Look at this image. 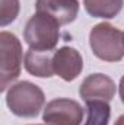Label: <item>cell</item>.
<instances>
[{
	"label": "cell",
	"instance_id": "11",
	"mask_svg": "<svg viewBox=\"0 0 124 125\" xmlns=\"http://www.w3.org/2000/svg\"><path fill=\"white\" fill-rule=\"evenodd\" d=\"M88 119L85 125H108L111 108L108 102L104 100H89L86 102Z\"/></svg>",
	"mask_w": 124,
	"mask_h": 125
},
{
	"label": "cell",
	"instance_id": "7",
	"mask_svg": "<svg viewBox=\"0 0 124 125\" xmlns=\"http://www.w3.org/2000/svg\"><path fill=\"white\" fill-rule=\"evenodd\" d=\"M79 94L85 102L89 100L110 102L115 94V83L105 74L101 73L91 74L82 82L79 87Z\"/></svg>",
	"mask_w": 124,
	"mask_h": 125
},
{
	"label": "cell",
	"instance_id": "12",
	"mask_svg": "<svg viewBox=\"0 0 124 125\" xmlns=\"http://www.w3.org/2000/svg\"><path fill=\"white\" fill-rule=\"evenodd\" d=\"M19 13V0H0V25L6 26L16 19Z\"/></svg>",
	"mask_w": 124,
	"mask_h": 125
},
{
	"label": "cell",
	"instance_id": "14",
	"mask_svg": "<svg viewBox=\"0 0 124 125\" xmlns=\"http://www.w3.org/2000/svg\"><path fill=\"white\" fill-rule=\"evenodd\" d=\"M114 125H124V115H121V116L115 121V124Z\"/></svg>",
	"mask_w": 124,
	"mask_h": 125
},
{
	"label": "cell",
	"instance_id": "8",
	"mask_svg": "<svg viewBox=\"0 0 124 125\" xmlns=\"http://www.w3.org/2000/svg\"><path fill=\"white\" fill-rule=\"evenodd\" d=\"M37 13L47 15L62 25L73 22L79 12L77 0H37Z\"/></svg>",
	"mask_w": 124,
	"mask_h": 125
},
{
	"label": "cell",
	"instance_id": "3",
	"mask_svg": "<svg viewBox=\"0 0 124 125\" xmlns=\"http://www.w3.org/2000/svg\"><path fill=\"white\" fill-rule=\"evenodd\" d=\"M24 38L31 50L51 51L60 38V23L47 15L35 13L25 26Z\"/></svg>",
	"mask_w": 124,
	"mask_h": 125
},
{
	"label": "cell",
	"instance_id": "1",
	"mask_svg": "<svg viewBox=\"0 0 124 125\" xmlns=\"http://www.w3.org/2000/svg\"><path fill=\"white\" fill-rule=\"evenodd\" d=\"M92 52L104 61L115 62L124 58V32L110 23H98L89 33Z\"/></svg>",
	"mask_w": 124,
	"mask_h": 125
},
{
	"label": "cell",
	"instance_id": "10",
	"mask_svg": "<svg viewBox=\"0 0 124 125\" xmlns=\"http://www.w3.org/2000/svg\"><path fill=\"white\" fill-rule=\"evenodd\" d=\"M83 4L93 18L111 19L121 12L124 0H83Z\"/></svg>",
	"mask_w": 124,
	"mask_h": 125
},
{
	"label": "cell",
	"instance_id": "9",
	"mask_svg": "<svg viewBox=\"0 0 124 125\" xmlns=\"http://www.w3.org/2000/svg\"><path fill=\"white\" fill-rule=\"evenodd\" d=\"M53 55L51 51H37L31 50L25 54V68L35 77H51L54 76L53 68Z\"/></svg>",
	"mask_w": 124,
	"mask_h": 125
},
{
	"label": "cell",
	"instance_id": "6",
	"mask_svg": "<svg viewBox=\"0 0 124 125\" xmlns=\"http://www.w3.org/2000/svg\"><path fill=\"white\" fill-rule=\"evenodd\" d=\"M54 74L66 82H73L83 68V60L77 50L72 47H62L53 55Z\"/></svg>",
	"mask_w": 124,
	"mask_h": 125
},
{
	"label": "cell",
	"instance_id": "13",
	"mask_svg": "<svg viewBox=\"0 0 124 125\" xmlns=\"http://www.w3.org/2000/svg\"><path fill=\"white\" fill-rule=\"evenodd\" d=\"M118 92H120V97L124 103V76L121 77V82H120V87H118Z\"/></svg>",
	"mask_w": 124,
	"mask_h": 125
},
{
	"label": "cell",
	"instance_id": "2",
	"mask_svg": "<svg viewBox=\"0 0 124 125\" xmlns=\"http://www.w3.org/2000/svg\"><path fill=\"white\" fill-rule=\"evenodd\" d=\"M44 92L31 82L13 84L6 94V103L10 112L24 118L37 116L44 106Z\"/></svg>",
	"mask_w": 124,
	"mask_h": 125
},
{
	"label": "cell",
	"instance_id": "4",
	"mask_svg": "<svg viewBox=\"0 0 124 125\" xmlns=\"http://www.w3.org/2000/svg\"><path fill=\"white\" fill-rule=\"evenodd\" d=\"M0 54H1V68H0V86L6 90L7 86L15 82L21 74L22 67V47L16 35L3 31L0 33Z\"/></svg>",
	"mask_w": 124,
	"mask_h": 125
},
{
	"label": "cell",
	"instance_id": "5",
	"mask_svg": "<svg viewBox=\"0 0 124 125\" xmlns=\"http://www.w3.org/2000/svg\"><path fill=\"white\" fill-rule=\"evenodd\" d=\"M42 119L47 125H80L83 109L76 100L59 97L47 103Z\"/></svg>",
	"mask_w": 124,
	"mask_h": 125
}]
</instances>
